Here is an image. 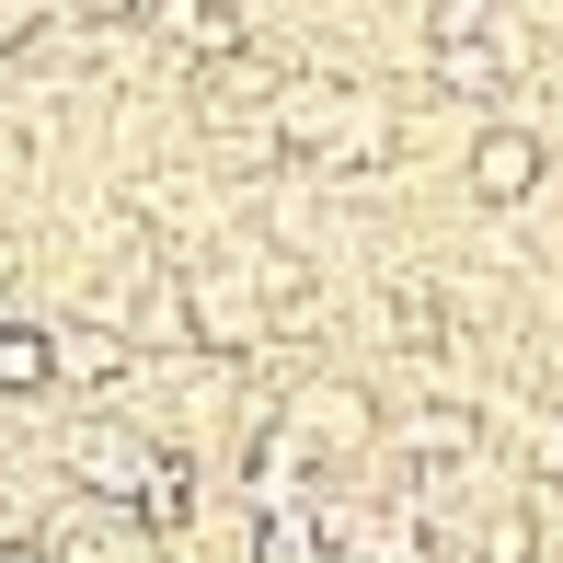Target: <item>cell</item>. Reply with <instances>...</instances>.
<instances>
[{
	"label": "cell",
	"mask_w": 563,
	"mask_h": 563,
	"mask_svg": "<svg viewBox=\"0 0 563 563\" xmlns=\"http://www.w3.org/2000/svg\"><path fill=\"white\" fill-rule=\"evenodd\" d=\"M265 139H276V162H299V173H379L402 150V115L379 104V92L334 81V69H288Z\"/></svg>",
	"instance_id": "cell-1"
},
{
	"label": "cell",
	"mask_w": 563,
	"mask_h": 563,
	"mask_svg": "<svg viewBox=\"0 0 563 563\" xmlns=\"http://www.w3.org/2000/svg\"><path fill=\"white\" fill-rule=\"evenodd\" d=\"M426 69H438V92H506L529 69V23H518V0H438L426 12Z\"/></svg>",
	"instance_id": "cell-2"
},
{
	"label": "cell",
	"mask_w": 563,
	"mask_h": 563,
	"mask_svg": "<svg viewBox=\"0 0 563 563\" xmlns=\"http://www.w3.org/2000/svg\"><path fill=\"white\" fill-rule=\"evenodd\" d=\"M265 438L288 449L299 472H356V460L379 449V402L356 391V379H299V391L265 415Z\"/></svg>",
	"instance_id": "cell-3"
},
{
	"label": "cell",
	"mask_w": 563,
	"mask_h": 563,
	"mask_svg": "<svg viewBox=\"0 0 563 563\" xmlns=\"http://www.w3.org/2000/svg\"><path fill=\"white\" fill-rule=\"evenodd\" d=\"M150 472H162V438H139V426H115V415H92V426H69V483H81L92 506H115V529L139 518V495H150Z\"/></svg>",
	"instance_id": "cell-4"
},
{
	"label": "cell",
	"mask_w": 563,
	"mask_h": 563,
	"mask_svg": "<svg viewBox=\"0 0 563 563\" xmlns=\"http://www.w3.org/2000/svg\"><path fill=\"white\" fill-rule=\"evenodd\" d=\"M541 173H552V150H541V126H472V150H460V185L483 196V208H529L541 196Z\"/></svg>",
	"instance_id": "cell-5"
},
{
	"label": "cell",
	"mask_w": 563,
	"mask_h": 563,
	"mask_svg": "<svg viewBox=\"0 0 563 563\" xmlns=\"http://www.w3.org/2000/svg\"><path fill=\"white\" fill-rule=\"evenodd\" d=\"M276 92H288V58H265V46H230V58H208L196 69V115L208 126H265L276 115Z\"/></svg>",
	"instance_id": "cell-6"
},
{
	"label": "cell",
	"mask_w": 563,
	"mask_h": 563,
	"mask_svg": "<svg viewBox=\"0 0 563 563\" xmlns=\"http://www.w3.org/2000/svg\"><path fill=\"white\" fill-rule=\"evenodd\" d=\"M46 356H58L69 391H115V379L139 368V345H126L115 322H46Z\"/></svg>",
	"instance_id": "cell-7"
},
{
	"label": "cell",
	"mask_w": 563,
	"mask_h": 563,
	"mask_svg": "<svg viewBox=\"0 0 563 563\" xmlns=\"http://www.w3.org/2000/svg\"><path fill=\"white\" fill-rule=\"evenodd\" d=\"M139 12H150V35H162V46H185L196 69L242 46V12H230V0H139Z\"/></svg>",
	"instance_id": "cell-8"
},
{
	"label": "cell",
	"mask_w": 563,
	"mask_h": 563,
	"mask_svg": "<svg viewBox=\"0 0 563 563\" xmlns=\"http://www.w3.org/2000/svg\"><path fill=\"white\" fill-rule=\"evenodd\" d=\"M0 391H58V356H46V322H0Z\"/></svg>",
	"instance_id": "cell-9"
},
{
	"label": "cell",
	"mask_w": 563,
	"mask_h": 563,
	"mask_svg": "<svg viewBox=\"0 0 563 563\" xmlns=\"http://www.w3.org/2000/svg\"><path fill=\"white\" fill-rule=\"evenodd\" d=\"M0 563H46V541H35V529H23V541H12V529H0Z\"/></svg>",
	"instance_id": "cell-10"
}]
</instances>
